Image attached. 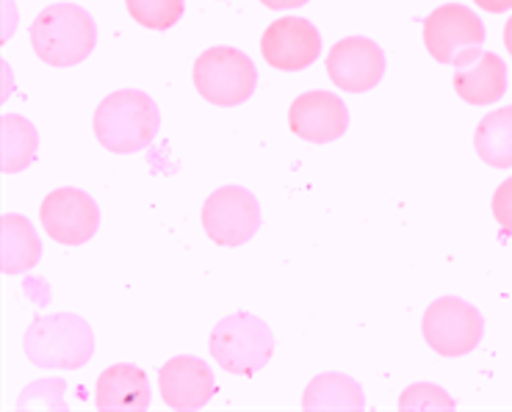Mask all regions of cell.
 Wrapping results in <instances>:
<instances>
[{
	"label": "cell",
	"mask_w": 512,
	"mask_h": 412,
	"mask_svg": "<svg viewBox=\"0 0 512 412\" xmlns=\"http://www.w3.org/2000/svg\"><path fill=\"white\" fill-rule=\"evenodd\" d=\"M302 407L316 412H360L366 407V399H363V388L352 377H346V374H322L308 385Z\"/></svg>",
	"instance_id": "16"
},
{
	"label": "cell",
	"mask_w": 512,
	"mask_h": 412,
	"mask_svg": "<svg viewBox=\"0 0 512 412\" xmlns=\"http://www.w3.org/2000/svg\"><path fill=\"white\" fill-rule=\"evenodd\" d=\"M291 133L313 144H327L341 139L349 125V111L344 100L333 92H305L291 103L288 111Z\"/></svg>",
	"instance_id": "12"
},
{
	"label": "cell",
	"mask_w": 512,
	"mask_h": 412,
	"mask_svg": "<svg viewBox=\"0 0 512 412\" xmlns=\"http://www.w3.org/2000/svg\"><path fill=\"white\" fill-rule=\"evenodd\" d=\"M479 158L496 169H510L512 166V106L501 111H490L488 117L479 122L477 136H474Z\"/></svg>",
	"instance_id": "18"
},
{
	"label": "cell",
	"mask_w": 512,
	"mask_h": 412,
	"mask_svg": "<svg viewBox=\"0 0 512 412\" xmlns=\"http://www.w3.org/2000/svg\"><path fill=\"white\" fill-rule=\"evenodd\" d=\"M161 128V111L155 100L136 89L108 95L95 111L97 142L111 153H139L153 142Z\"/></svg>",
	"instance_id": "1"
},
{
	"label": "cell",
	"mask_w": 512,
	"mask_h": 412,
	"mask_svg": "<svg viewBox=\"0 0 512 412\" xmlns=\"http://www.w3.org/2000/svg\"><path fill=\"white\" fill-rule=\"evenodd\" d=\"M421 332H424V341L443 357H463L474 352L477 343L482 341L485 321L474 305H468L457 296H443L438 302H432L424 313Z\"/></svg>",
	"instance_id": "7"
},
{
	"label": "cell",
	"mask_w": 512,
	"mask_h": 412,
	"mask_svg": "<svg viewBox=\"0 0 512 412\" xmlns=\"http://www.w3.org/2000/svg\"><path fill=\"white\" fill-rule=\"evenodd\" d=\"M493 216L507 233H512V177L504 180L493 194Z\"/></svg>",
	"instance_id": "22"
},
{
	"label": "cell",
	"mask_w": 512,
	"mask_h": 412,
	"mask_svg": "<svg viewBox=\"0 0 512 412\" xmlns=\"http://www.w3.org/2000/svg\"><path fill=\"white\" fill-rule=\"evenodd\" d=\"M263 6H269V9H277V12H283V9H299V6H305L308 0H261Z\"/></svg>",
	"instance_id": "24"
},
{
	"label": "cell",
	"mask_w": 512,
	"mask_h": 412,
	"mask_svg": "<svg viewBox=\"0 0 512 412\" xmlns=\"http://www.w3.org/2000/svg\"><path fill=\"white\" fill-rule=\"evenodd\" d=\"M36 130L28 119L17 114L3 117V172H20L31 166L36 155Z\"/></svg>",
	"instance_id": "19"
},
{
	"label": "cell",
	"mask_w": 512,
	"mask_h": 412,
	"mask_svg": "<svg viewBox=\"0 0 512 412\" xmlns=\"http://www.w3.org/2000/svg\"><path fill=\"white\" fill-rule=\"evenodd\" d=\"M424 45L435 61L460 67L482 53L485 25L468 6L446 3L424 20Z\"/></svg>",
	"instance_id": "6"
},
{
	"label": "cell",
	"mask_w": 512,
	"mask_h": 412,
	"mask_svg": "<svg viewBox=\"0 0 512 412\" xmlns=\"http://www.w3.org/2000/svg\"><path fill=\"white\" fill-rule=\"evenodd\" d=\"M39 219L48 236L64 247H81L100 227L97 202L81 189L50 191L39 208Z\"/></svg>",
	"instance_id": "9"
},
{
	"label": "cell",
	"mask_w": 512,
	"mask_h": 412,
	"mask_svg": "<svg viewBox=\"0 0 512 412\" xmlns=\"http://www.w3.org/2000/svg\"><path fill=\"white\" fill-rule=\"evenodd\" d=\"M263 59L280 72H299L310 67L322 53V36L302 17L274 20L261 39Z\"/></svg>",
	"instance_id": "10"
},
{
	"label": "cell",
	"mask_w": 512,
	"mask_h": 412,
	"mask_svg": "<svg viewBox=\"0 0 512 412\" xmlns=\"http://www.w3.org/2000/svg\"><path fill=\"white\" fill-rule=\"evenodd\" d=\"M25 357L39 368L67 371L81 368L95 354V332L75 313L34 318L23 338Z\"/></svg>",
	"instance_id": "3"
},
{
	"label": "cell",
	"mask_w": 512,
	"mask_h": 412,
	"mask_svg": "<svg viewBox=\"0 0 512 412\" xmlns=\"http://www.w3.org/2000/svg\"><path fill=\"white\" fill-rule=\"evenodd\" d=\"M203 227L219 247H241L261 227V205L255 194L241 186L214 191L203 205Z\"/></svg>",
	"instance_id": "8"
},
{
	"label": "cell",
	"mask_w": 512,
	"mask_h": 412,
	"mask_svg": "<svg viewBox=\"0 0 512 412\" xmlns=\"http://www.w3.org/2000/svg\"><path fill=\"white\" fill-rule=\"evenodd\" d=\"M454 89L471 106H490L507 92V67L496 53H479L477 59L454 67Z\"/></svg>",
	"instance_id": "15"
},
{
	"label": "cell",
	"mask_w": 512,
	"mask_h": 412,
	"mask_svg": "<svg viewBox=\"0 0 512 412\" xmlns=\"http://www.w3.org/2000/svg\"><path fill=\"white\" fill-rule=\"evenodd\" d=\"M125 3L133 20L150 31H167L183 14V0H125Z\"/></svg>",
	"instance_id": "20"
},
{
	"label": "cell",
	"mask_w": 512,
	"mask_h": 412,
	"mask_svg": "<svg viewBox=\"0 0 512 412\" xmlns=\"http://www.w3.org/2000/svg\"><path fill=\"white\" fill-rule=\"evenodd\" d=\"M31 45L50 67H75L95 50L97 25L75 3H53L31 25Z\"/></svg>",
	"instance_id": "2"
},
{
	"label": "cell",
	"mask_w": 512,
	"mask_h": 412,
	"mask_svg": "<svg viewBox=\"0 0 512 412\" xmlns=\"http://www.w3.org/2000/svg\"><path fill=\"white\" fill-rule=\"evenodd\" d=\"M39 238L25 216L6 213L3 216V274H20L36 266L39 260Z\"/></svg>",
	"instance_id": "17"
},
{
	"label": "cell",
	"mask_w": 512,
	"mask_h": 412,
	"mask_svg": "<svg viewBox=\"0 0 512 412\" xmlns=\"http://www.w3.org/2000/svg\"><path fill=\"white\" fill-rule=\"evenodd\" d=\"M194 86L214 106H241L258 86V70L241 50L211 48L194 61Z\"/></svg>",
	"instance_id": "5"
},
{
	"label": "cell",
	"mask_w": 512,
	"mask_h": 412,
	"mask_svg": "<svg viewBox=\"0 0 512 412\" xmlns=\"http://www.w3.org/2000/svg\"><path fill=\"white\" fill-rule=\"evenodd\" d=\"M211 354L230 374L252 377L272 360V330L252 313H233L222 318L211 332Z\"/></svg>",
	"instance_id": "4"
},
{
	"label": "cell",
	"mask_w": 512,
	"mask_h": 412,
	"mask_svg": "<svg viewBox=\"0 0 512 412\" xmlns=\"http://www.w3.org/2000/svg\"><path fill=\"white\" fill-rule=\"evenodd\" d=\"M327 75L344 92H369L385 75V56L380 45L366 36H346L327 56Z\"/></svg>",
	"instance_id": "11"
},
{
	"label": "cell",
	"mask_w": 512,
	"mask_h": 412,
	"mask_svg": "<svg viewBox=\"0 0 512 412\" xmlns=\"http://www.w3.org/2000/svg\"><path fill=\"white\" fill-rule=\"evenodd\" d=\"M474 3H477L479 9H485V12H493V14L510 12L512 9V0H474Z\"/></svg>",
	"instance_id": "23"
},
{
	"label": "cell",
	"mask_w": 512,
	"mask_h": 412,
	"mask_svg": "<svg viewBox=\"0 0 512 412\" xmlns=\"http://www.w3.org/2000/svg\"><path fill=\"white\" fill-rule=\"evenodd\" d=\"M161 396L172 410L194 412L203 410L214 399L216 382L208 363L200 357H172L158 374Z\"/></svg>",
	"instance_id": "13"
},
{
	"label": "cell",
	"mask_w": 512,
	"mask_h": 412,
	"mask_svg": "<svg viewBox=\"0 0 512 412\" xmlns=\"http://www.w3.org/2000/svg\"><path fill=\"white\" fill-rule=\"evenodd\" d=\"M150 407V385L142 368L111 365L97 379V410L103 412H144Z\"/></svg>",
	"instance_id": "14"
},
{
	"label": "cell",
	"mask_w": 512,
	"mask_h": 412,
	"mask_svg": "<svg viewBox=\"0 0 512 412\" xmlns=\"http://www.w3.org/2000/svg\"><path fill=\"white\" fill-rule=\"evenodd\" d=\"M504 45H507V50H510L512 56V17L507 20V25H504Z\"/></svg>",
	"instance_id": "25"
},
{
	"label": "cell",
	"mask_w": 512,
	"mask_h": 412,
	"mask_svg": "<svg viewBox=\"0 0 512 412\" xmlns=\"http://www.w3.org/2000/svg\"><path fill=\"white\" fill-rule=\"evenodd\" d=\"M399 410H454V401L435 385H413L402 393Z\"/></svg>",
	"instance_id": "21"
}]
</instances>
